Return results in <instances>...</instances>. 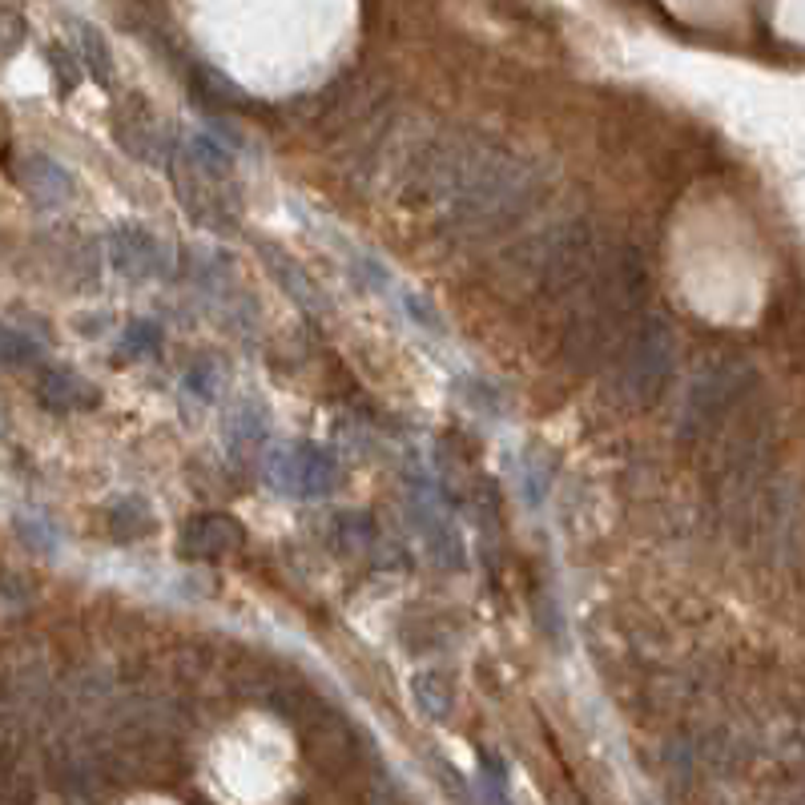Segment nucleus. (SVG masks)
I'll return each mask as SVG.
<instances>
[{
  "label": "nucleus",
  "instance_id": "nucleus-1",
  "mask_svg": "<svg viewBox=\"0 0 805 805\" xmlns=\"http://www.w3.org/2000/svg\"><path fill=\"white\" fill-rule=\"evenodd\" d=\"M648 258L636 246H608L605 258L596 262L588 283L572 295L560 355L572 371H596L608 367L617 347L629 338V331L644 319L648 302Z\"/></svg>",
  "mask_w": 805,
  "mask_h": 805
},
{
  "label": "nucleus",
  "instance_id": "nucleus-2",
  "mask_svg": "<svg viewBox=\"0 0 805 805\" xmlns=\"http://www.w3.org/2000/svg\"><path fill=\"white\" fill-rule=\"evenodd\" d=\"M605 250L608 242L600 230L584 218L544 226L511 242L492 262V286L496 295L520 302H572V295L596 271V262L605 258Z\"/></svg>",
  "mask_w": 805,
  "mask_h": 805
},
{
  "label": "nucleus",
  "instance_id": "nucleus-3",
  "mask_svg": "<svg viewBox=\"0 0 805 805\" xmlns=\"http://www.w3.org/2000/svg\"><path fill=\"white\" fill-rule=\"evenodd\" d=\"M548 194V170L511 149L496 146L468 186L439 210V226L456 246H480L528 222Z\"/></svg>",
  "mask_w": 805,
  "mask_h": 805
},
{
  "label": "nucleus",
  "instance_id": "nucleus-4",
  "mask_svg": "<svg viewBox=\"0 0 805 805\" xmlns=\"http://www.w3.org/2000/svg\"><path fill=\"white\" fill-rule=\"evenodd\" d=\"M605 371H608V395L617 399L620 407L629 411L653 407L665 395L672 371H677V338H672L669 322L644 314L629 331V338L617 347V355L608 359Z\"/></svg>",
  "mask_w": 805,
  "mask_h": 805
},
{
  "label": "nucleus",
  "instance_id": "nucleus-5",
  "mask_svg": "<svg viewBox=\"0 0 805 805\" xmlns=\"http://www.w3.org/2000/svg\"><path fill=\"white\" fill-rule=\"evenodd\" d=\"M749 367L737 359H721L709 363L705 371L697 375L689 391H685V415H681V435L685 439H701V435H713L721 423L729 419L733 411L741 407L745 395H749Z\"/></svg>",
  "mask_w": 805,
  "mask_h": 805
},
{
  "label": "nucleus",
  "instance_id": "nucleus-6",
  "mask_svg": "<svg viewBox=\"0 0 805 805\" xmlns=\"http://www.w3.org/2000/svg\"><path fill=\"white\" fill-rule=\"evenodd\" d=\"M271 475L295 496H322L335 483L338 463L322 447H283L271 463Z\"/></svg>",
  "mask_w": 805,
  "mask_h": 805
},
{
  "label": "nucleus",
  "instance_id": "nucleus-7",
  "mask_svg": "<svg viewBox=\"0 0 805 805\" xmlns=\"http://www.w3.org/2000/svg\"><path fill=\"white\" fill-rule=\"evenodd\" d=\"M110 246H113V262H117L125 274H134V278H149V274L165 271L161 242L153 234H146V230H137V226L110 234Z\"/></svg>",
  "mask_w": 805,
  "mask_h": 805
},
{
  "label": "nucleus",
  "instance_id": "nucleus-8",
  "mask_svg": "<svg viewBox=\"0 0 805 805\" xmlns=\"http://www.w3.org/2000/svg\"><path fill=\"white\" fill-rule=\"evenodd\" d=\"M186 548L198 552V556H222L230 548L242 544V528H238L230 516H198V520L186 528Z\"/></svg>",
  "mask_w": 805,
  "mask_h": 805
},
{
  "label": "nucleus",
  "instance_id": "nucleus-9",
  "mask_svg": "<svg viewBox=\"0 0 805 805\" xmlns=\"http://www.w3.org/2000/svg\"><path fill=\"white\" fill-rule=\"evenodd\" d=\"M41 399H45V407L53 411H81V407H93L97 403V391L85 383V379H77L69 371H45L41 379Z\"/></svg>",
  "mask_w": 805,
  "mask_h": 805
},
{
  "label": "nucleus",
  "instance_id": "nucleus-10",
  "mask_svg": "<svg viewBox=\"0 0 805 805\" xmlns=\"http://www.w3.org/2000/svg\"><path fill=\"white\" fill-rule=\"evenodd\" d=\"M125 343H129V347H134V350H141V347H153V343H158V331H149V326H134V331H129V338H125Z\"/></svg>",
  "mask_w": 805,
  "mask_h": 805
},
{
  "label": "nucleus",
  "instance_id": "nucleus-11",
  "mask_svg": "<svg viewBox=\"0 0 805 805\" xmlns=\"http://www.w3.org/2000/svg\"><path fill=\"white\" fill-rule=\"evenodd\" d=\"M371 805H411V802L403 797V793H395V790H375Z\"/></svg>",
  "mask_w": 805,
  "mask_h": 805
},
{
  "label": "nucleus",
  "instance_id": "nucleus-12",
  "mask_svg": "<svg viewBox=\"0 0 805 805\" xmlns=\"http://www.w3.org/2000/svg\"><path fill=\"white\" fill-rule=\"evenodd\" d=\"M0 432H4V419H0Z\"/></svg>",
  "mask_w": 805,
  "mask_h": 805
}]
</instances>
